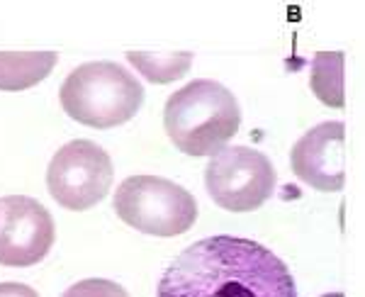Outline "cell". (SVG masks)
<instances>
[{"label": "cell", "instance_id": "9c48e42d", "mask_svg": "<svg viewBox=\"0 0 365 297\" xmlns=\"http://www.w3.org/2000/svg\"><path fill=\"white\" fill-rule=\"evenodd\" d=\"M56 51H0V91H27L56 66Z\"/></svg>", "mask_w": 365, "mask_h": 297}, {"label": "cell", "instance_id": "6da1fadb", "mask_svg": "<svg viewBox=\"0 0 365 297\" xmlns=\"http://www.w3.org/2000/svg\"><path fill=\"white\" fill-rule=\"evenodd\" d=\"M156 297H297L290 268L263 243L207 236L170 261Z\"/></svg>", "mask_w": 365, "mask_h": 297}, {"label": "cell", "instance_id": "7c38bea8", "mask_svg": "<svg viewBox=\"0 0 365 297\" xmlns=\"http://www.w3.org/2000/svg\"><path fill=\"white\" fill-rule=\"evenodd\" d=\"M61 297H129V295L122 285H117L113 281H105V278H88V281L71 285Z\"/></svg>", "mask_w": 365, "mask_h": 297}, {"label": "cell", "instance_id": "7a4b0ae2", "mask_svg": "<svg viewBox=\"0 0 365 297\" xmlns=\"http://www.w3.org/2000/svg\"><path fill=\"white\" fill-rule=\"evenodd\" d=\"M163 127L178 151L195 158L215 156L239 132V100L217 81H192L166 100Z\"/></svg>", "mask_w": 365, "mask_h": 297}, {"label": "cell", "instance_id": "3957f363", "mask_svg": "<svg viewBox=\"0 0 365 297\" xmlns=\"http://www.w3.org/2000/svg\"><path fill=\"white\" fill-rule=\"evenodd\" d=\"M58 98L71 120L93 129H113L139 112L144 86L120 64L91 61L71 71Z\"/></svg>", "mask_w": 365, "mask_h": 297}, {"label": "cell", "instance_id": "8fae6325", "mask_svg": "<svg viewBox=\"0 0 365 297\" xmlns=\"http://www.w3.org/2000/svg\"><path fill=\"white\" fill-rule=\"evenodd\" d=\"M309 86L329 108H344V51H317Z\"/></svg>", "mask_w": 365, "mask_h": 297}, {"label": "cell", "instance_id": "4fadbf2b", "mask_svg": "<svg viewBox=\"0 0 365 297\" xmlns=\"http://www.w3.org/2000/svg\"><path fill=\"white\" fill-rule=\"evenodd\" d=\"M0 297H39V293L22 283H0Z\"/></svg>", "mask_w": 365, "mask_h": 297}, {"label": "cell", "instance_id": "52a82bcc", "mask_svg": "<svg viewBox=\"0 0 365 297\" xmlns=\"http://www.w3.org/2000/svg\"><path fill=\"white\" fill-rule=\"evenodd\" d=\"M56 227L49 210L27 195L0 198V266L27 268L51 251Z\"/></svg>", "mask_w": 365, "mask_h": 297}, {"label": "cell", "instance_id": "30bf717a", "mask_svg": "<svg viewBox=\"0 0 365 297\" xmlns=\"http://www.w3.org/2000/svg\"><path fill=\"white\" fill-rule=\"evenodd\" d=\"M134 69L151 83H173L192 66V51H127Z\"/></svg>", "mask_w": 365, "mask_h": 297}, {"label": "cell", "instance_id": "5b68a950", "mask_svg": "<svg viewBox=\"0 0 365 297\" xmlns=\"http://www.w3.org/2000/svg\"><path fill=\"white\" fill-rule=\"evenodd\" d=\"M278 173L266 153L251 146H225L205 168V188L229 212H253L273 198Z\"/></svg>", "mask_w": 365, "mask_h": 297}, {"label": "cell", "instance_id": "277c9868", "mask_svg": "<svg viewBox=\"0 0 365 297\" xmlns=\"http://www.w3.org/2000/svg\"><path fill=\"white\" fill-rule=\"evenodd\" d=\"M117 217L149 236L185 234L197 219V203L185 188L168 178L129 176L115 193Z\"/></svg>", "mask_w": 365, "mask_h": 297}, {"label": "cell", "instance_id": "5bb4252c", "mask_svg": "<svg viewBox=\"0 0 365 297\" xmlns=\"http://www.w3.org/2000/svg\"><path fill=\"white\" fill-rule=\"evenodd\" d=\"M322 297H344V293H329V295H322Z\"/></svg>", "mask_w": 365, "mask_h": 297}, {"label": "cell", "instance_id": "ba28073f", "mask_svg": "<svg viewBox=\"0 0 365 297\" xmlns=\"http://www.w3.org/2000/svg\"><path fill=\"white\" fill-rule=\"evenodd\" d=\"M290 166L304 186L339 193L346 183V124L322 122L312 127L292 146Z\"/></svg>", "mask_w": 365, "mask_h": 297}, {"label": "cell", "instance_id": "8992f818", "mask_svg": "<svg viewBox=\"0 0 365 297\" xmlns=\"http://www.w3.org/2000/svg\"><path fill=\"white\" fill-rule=\"evenodd\" d=\"M115 178L110 153L91 139L63 144L46 168V188L61 207L86 212L103 203Z\"/></svg>", "mask_w": 365, "mask_h": 297}]
</instances>
